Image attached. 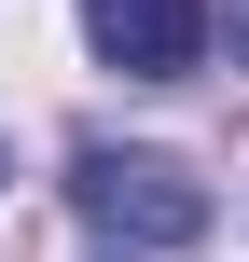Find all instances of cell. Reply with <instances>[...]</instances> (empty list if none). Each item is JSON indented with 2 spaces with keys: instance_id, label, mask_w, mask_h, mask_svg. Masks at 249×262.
I'll return each mask as SVG.
<instances>
[{
  "instance_id": "obj_2",
  "label": "cell",
  "mask_w": 249,
  "mask_h": 262,
  "mask_svg": "<svg viewBox=\"0 0 249 262\" xmlns=\"http://www.w3.org/2000/svg\"><path fill=\"white\" fill-rule=\"evenodd\" d=\"M83 41H97V69H125V83H180V69L208 55V0H83Z\"/></svg>"
},
{
  "instance_id": "obj_3",
  "label": "cell",
  "mask_w": 249,
  "mask_h": 262,
  "mask_svg": "<svg viewBox=\"0 0 249 262\" xmlns=\"http://www.w3.org/2000/svg\"><path fill=\"white\" fill-rule=\"evenodd\" d=\"M111 262H152V249H111Z\"/></svg>"
},
{
  "instance_id": "obj_1",
  "label": "cell",
  "mask_w": 249,
  "mask_h": 262,
  "mask_svg": "<svg viewBox=\"0 0 249 262\" xmlns=\"http://www.w3.org/2000/svg\"><path fill=\"white\" fill-rule=\"evenodd\" d=\"M69 207H83L97 235H125V249H194V235H208V193H194L180 152H111V138H83V152H69Z\"/></svg>"
}]
</instances>
